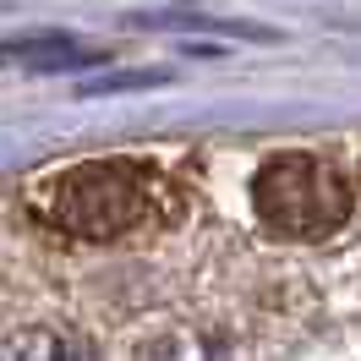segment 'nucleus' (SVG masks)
Here are the masks:
<instances>
[{
    "label": "nucleus",
    "instance_id": "nucleus-1",
    "mask_svg": "<svg viewBox=\"0 0 361 361\" xmlns=\"http://www.w3.org/2000/svg\"><path fill=\"white\" fill-rule=\"evenodd\" d=\"M257 219L290 241H323L350 219V176L323 154H274L252 180Z\"/></svg>",
    "mask_w": 361,
    "mask_h": 361
},
{
    "label": "nucleus",
    "instance_id": "nucleus-2",
    "mask_svg": "<svg viewBox=\"0 0 361 361\" xmlns=\"http://www.w3.org/2000/svg\"><path fill=\"white\" fill-rule=\"evenodd\" d=\"M49 219L88 241H115L154 219V180L132 159H93L49 186Z\"/></svg>",
    "mask_w": 361,
    "mask_h": 361
},
{
    "label": "nucleus",
    "instance_id": "nucleus-3",
    "mask_svg": "<svg viewBox=\"0 0 361 361\" xmlns=\"http://www.w3.org/2000/svg\"><path fill=\"white\" fill-rule=\"evenodd\" d=\"M104 55L82 49L77 39L61 33H33V39H6L0 44V66H33V71H66V66H99Z\"/></svg>",
    "mask_w": 361,
    "mask_h": 361
},
{
    "label": "nucleus",
    "instance_id": "nucleus-4",
    "mask_svg": "<svg viewBox=\"0 0 361 361\" xmlns=\"http://www.w3.org/2000/svg\"><path fill=\"white\" fill-rule=\"evenodd\" d=\"M0 356H88V345H71V339H39V334H23V339H6Z\"/></svg>",
    "mask_w": 361,
    "mask_h": 361
}]
</instances>
